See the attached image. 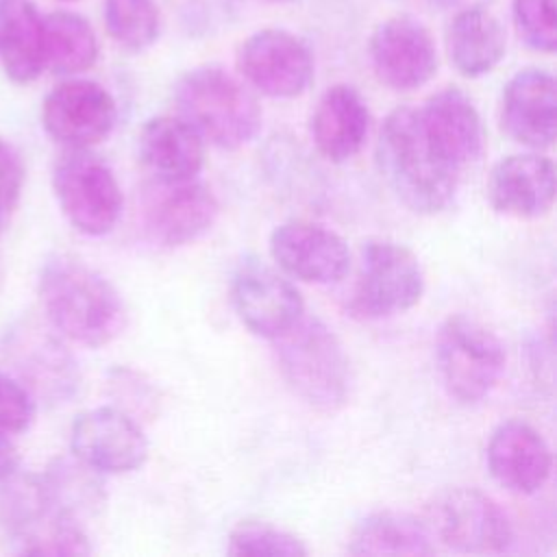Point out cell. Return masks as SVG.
Segmentation results:
<instances>
[{"instance_id": "cell-1", "label": "cell", "mask_w": 557, "mask_h": 557, "mask_svg": "<svg viewBox=\"0 0 557 557\" xmlns=\"http://www.w3.org/2000/svg\"><path fill=\"white\" fill-rule=\"evenodd\" d=\"M48 324L63 337L100 348L113 342L126 322L117 289L91 265L70 255H52L37 278Z\"/></svg>"}, {"instance_id": "cell-2", "label": "cell", "mask_w": 557, "mask_h": 557, "mask_svg": "<svg viewBox=\"0 0 557 557\" xmlns=\"http://www.w3.org/2000/svg\"><path fill=\"white\" fill-rule=\"evenodd\" d=\"M376 161L394 196L413 213L444 211L457 189V170L426 139L418 109H394L379 133Z\"/></svg>"}, {"instance_id": "cell-3", "label": "cell", "mask_w": 557, "mask_h": 557, "mask_svg": "<svg viewBox=\"0 0 557 557\" xmlns=\"http://www.w3.org/2000/svg\"><path fill=\"white\" fill-rule=\"evenodd\" d=\"M178 113L198 135L222 150H237L252 141L261 128L257 98L218 65L185 72L174 89Z\"/></svg>"}, {"instance_id": "cell-4", "label": "cell", "mask_w": 557, "mask_h": 557, "mask_svg": "<svg viewBox=\"0 0 557 557\" xmlns=\"http://www.w3.org/2000/svg\"><path fill=\"white\" fill-rule=\"evenodd\" d=\"M276 342V363L309 407L333 413L350 394V361L339 337L320 318H300Z\"/></svg>"}, {"instance_id": "cell-5", "label": "cell", "mask_w": 557, "mask_h": 557, "mask_svg": "<svg viewBox=\"0 0 557 557\" xmlns=\"http://www.w3.org/2000/svg\"><path fill=\"white\" fill-rule=\"evenodd\" d=\"M52 194L65 220L89 237L111 233L122 215L120 183L89 148H65L54 161Z\"/></svg>"}, {"instance_id": "cell-6", "label": "cell", "mask_w": 557, "mask_h": 557, "mask_svg": "<svg viewBox=\"0 0 557 557\" xmlns=\"http://www.w3.org/2000/svg\"><path fill=\"white\" fill-rule=\"evenodd\" d=\"M435 359L446 392L459 403H479L505 370L500 339L468 315H450L437 331Z\"/></svg>"}, {"instance_id": "cell-7", "label": "cell", "mask_w": 557, "mask_h": 557, "mask_svg": "<svg viewBox=\"0 0 557 557\" xmlns=\"http://www.w3.org/2000/svg\"><path fill=\"white\" fill-rule=\"evenodd\" d=\"M0 350L11 374L26 385L37 403L63 405L76 394L81 385L76 359L52 326L28 318L17 320L4 331Z\"/></svg>"}, {"instance_id": "cell-8", "label": "cell", "mask_w": 557, "mask_h": 557, "mask_svg": "<svg viewBox=\"0 0 557 557\" xmlns=\"http://www.w3.org/2000/svg\"><path fill=\"white\" fill-rule=\"evenodd\" d=\"M424 272L418 257L403 244L374 239L361 250L359 278L350 298L357 318L376 320L403 313L420 302Z\"/></svg>"}, {"instance_id": "cell-9", "label": "cell", "mask_w": 557, "mask_h": 557, "mask_svg": "<svg viewBox=\"0 0 557 557\" xmlns=\"http://www.w3.org/2000/svg\"><path fill=\"white\" fill-rule=\"evenodd\" d=\"M426 529L459 553H503L513 542L507 513L487 494L474 487H450L426 509Z\"/></svg>"}, {"instance_id": "cell-10", "label": "cell", "mask_w": 557, "mask_h": 557, "mask_svg": "<svg viewBox=\"0 0 557 557\" xmlns=\"http://www.w3.org/2000/svg\"><path fill=\"white\" fill-rule=\"evenodd\" d=\"M117 120L113 96L96 81L67 78L41 102V126L63 148H91L109 137Z\"/></svg>"}, {"instance_id": "cell-11", "label": "cell", "mask_w": 557, "mask_h": 557, "mask_svg": "<svg viewBox=\"0 0 557 557\" xmlns=\"http://www.w3.org/2000/svg\"><path fill=\"white\" fill-rule=\"evenodd\" d=\"M242 76L270 98H296L313 81V54L289 30L261 28L242 41L237 50Z\"/></svg>"}, {"instance_id": "cell-12", "label": "cell", "mask_w": 557, "mask_h": 557, "mask_svg": "<svg viewBox=\"0 0 557 557\" xmlns=\"http://www.w3.org/2000/svg\"><path fill=\"white\" fill-rule=\"evenodd\" d=\"M76 459L104 474H124L144 466L148 440L141 426L117 407H94L78 413L70 429Z\"/></svg>"}, {"instance_id": "cell-13", "label": "cell", "mask_w": 557, "mask_h": 557, "mask_svg": "<svg viewBox=\"0 0 557 557\" xmlns=\"http://www.w3.org/2000/svg\"><path fill=\"white\" fill-rule=\"evenodd\" d=\"M233 307L242 324L265 339L287 333L305 313L298 289L259 259H244L231 281Z\"/></svg>"}, {"instance_id": "cell-14", "label": "cell", "mask_w": 557, "mask_h": 557, "mask_svg": "<svg viewBox=\"0 0 557 557\" xmlns=\"http://www.w3.org/2000/svg\"><path fill=\"white\" fill-rule=\"evenodd\" d=\"M368 54L379 81L396 91H413L437 72L435 41L411 15L383 20L370 35Z\"/></svg>"}, {"instance_id": "cell-15", "label": "cell", "mask_w": 557, "mask_h": 557, "mask_svg": "<svg viewBox=\"0 0 557 557\" xmlns=\"http://www.w3.org/2000/svg\"><path fill=\"white\" fill-rule=\"evenodd\" d=\"M274 263L302 283H335L350 268L346 242L331 228L305 220L278 224L270 235Z\"/></svg>"}, {"instance_id": "cell-16", "label": "cell", "mask_w": 557, "mask_h": 557, "mask_svg": "<svg viewBox=\"0 0 557 557\" xmlns=\"http://www.w3.org/2000/svg\"><path fill=\"white\" fill-rule=\"evenodd\" d=\"M220 205L213 191L198 181L159 183V189L148 198L144 224L148 237L163 248L185 246L205 235Z\"/></svg>"}, {"instance_id": "cell-17", "label": "cell", "mask_w": 557, "mask_h": 557, "mask_svg": "<svg viewBox=\"0 0 557 557\" xmlns=\"http://www.w3.org/2000/svg\"><path fill=\"white\" fill-rule=\"evenodd\" d=\"M500 122L505 133L527 148H548L557 128V85L550 72L520 70L503 89Z\"/></svg>"}, {"instance_id": "cell-18", "label": "cell", "mask_w": 557, "mask_h": 557, "mask_svg": "<svg viewBox=\"0 0 557 557\" xmlns=\"http://www.w3.org/2000/svg\"><path fill=\"white\" fill-rule=\"evenodd\" d=\"M487 470L496 483L516 494H535L550 476L546 440L522 420L500 422L487 442Z\"/></svg>"}, {"instance_id": "cell-19", "label": "cell", "mask_w": 557, "mask_h": 557, "mask_svg": "<svg viewBox=\"0 0 557 557\" xmlns=\"http://www.w3.org/2000/svg\"><path fill=\"white\" fill-rule=\"evenodd\" d=\"M422 131L440 157L457 172L483 150V124L474 102L457 87L433 94L418 109Z\"/></svg>"}, {"instance_id": "cell-20", "label": "cell", "mask_w": 557, "mask_h": 557, "mask_svg": "<svg viewBox=\"0 0 557 557\" xmlns=\"http://www.w3.org/2000/svg\"><path fill=\"white\" fill-rule=\"evenodd\" d=\"M487 198L498 213L540 218L555 200V165L537 152L500 159L487 178Z\"/></svg>"}, {"instance_id": "cell-21", "label": "cell", "mask_w": 557, "mask_h": 557, "mask_svg": "<svg viewBox=\"0 0 557 557\" xmlns=\"http://www.w3.org/2000/svg\"><path fill=\"white\" fill-rule=\"evenodd\" d=\"M137 152L157 183H183L202 170L205 139L181 115H159L141 126Z\"/></svg>"}, {"instance_id": "cell-22", "label": "cell", "mask_w": 557, "mask_h": 557, "mask_svg": "<svg viewBox=\"0 0 557 557\" xmlns=\"http://www.w3.org/2000/svg\"><path fill=\"white\" fill-rule=\"evenodd\" d=\"M370 111L361 94L350 85L329 87L311 115V137L322 157L333 163L352 159L366 144Z\"/></svg>"}, {"instance_id": "cell-23", "label": "cell", "mask_w": 557, "mask_h": 557, "mask_svg": "<svg viewBox=\"0 0 557 557\" xmlns=\"http://www.w3.org/2000/svg\"><path fill=\"white\" fill-rule=\"evenodd\" d=\"M444 44L455 70L476 78L500 63L507 50V35L487 4H472L455 11L446 26Z\"/></svg>"}, {"instance_id": "cell-24", "label": "cell", "mask_w": 557, "mask_h": 557, "mask_svg": "<svg viewBox=\"0 0 557 557\" xmlns=\"http://www.w3.org/2000/svg\"><path fill=\"white\" fill-rule=\"evenodd\" d=\"M0 67L15 85H28L46 70L44 15L30 0H0Z\"/></svg>"}, {"instance_id": "cell-25", "label": "cell", "mask_w": 557, "mask_h": 557, "mask_svg": "<svg viewBox=\"0 0 557 557\" xmlns=\"http://www.w3.org/2000/svg\"><path fill=\"white\" fill-rule=\"evenodd\" d=\"M98 474L100 472H96L74 455L52 459L41 474L52 511L78 524L96 516L107 500Z\"/></svg>"}, {"instance_id": "cell-26", "label": "cell", "mask_w": 557, "mask_h": 557, "mask_svg": "<svg viewBox=\"0 0 557 557\" xmlns=\"http://www.w3.org/2000/svg\"><path fill=\"white\" fill-rule=\"evenodd\" d=\"M424 522L409 513L376 511L352 531V555H433L435 546Z\"/></svg>"}, {"instance_id": "cell-27", "label": "cell", "mask_w": 557, "mask_h": 557, "mask_svg": "<svg viewBox=\"0 0 557 557\" xmlns=\"http://www.w3.org/2000/svg\"><path fill=\"white\" fill-rule=\"evenodd\" d=\"M46 70L57 76H74L98 59V37L91 24L74 11H54L44 17Z\"/></svg>"}, {"instance_id": "cell-28", "label": "cell", "mask_w": 557, "mask_h": 557, "mask_svg": "<svg viewBox=\"0 0 557 557\" xmlns=\"http://www.w3.org/2000/svg\"><path fill=\"white\" fill-rule=\"evenodd\" d=\"M52 513L57 511H52L48 503L41 474L15 470L11 476L0 481V531L9 542V548Z\"/></svg>"}, {"instance_id": "cell-29", "label": "cell", "mask_w": 557, "mask_h": 557, "mask_svg": "<svg viewBox=\"0 0 557 557\" xmlns=\"http://www.w3.org/2000/svg\"><path fill=\"white\" fill-rule=\"evenodd\" d=\"M102 17L109 37L131 52H141L159 39L161 15L154 0H104Z\"/></svg>"}, {"instance_id": "cell-30", "label": "cell", "mask_w": 557, "mask_h": 557, "mask_svg": "<svg viewBox=\"0 0 557 557\" xmlns=\"http://www.w3.org/2000/svg\"><path fill=\"white\" fill-rule=\"evenodd\" d=\"M231 555H274V557H305L309 550L300 537L268 522H239L228 535Z\"/></svg>"}, {"instance_id": "cell-31", "label": "cell", "mask_w": 557, "mask_h": 557, "mask_svg": "<svg viewBox=\"0 0 557 557\" xmlns=\"http://www.w3.org/2000/svg\"><path fill=\"white\" fill-rule=\"evenodd\" d=\"M511 15L518 37L535 52H555L557 15L555 0H513Z\"/></svg>"}, {"instance_id": "cell-32", "label": "cell", "mask_w": 557, "mask_h": 557, "mask_svg": "<svg viewBox=\"0 0 557 557\" xmlns=\"http://www.w3.org/2000/svg\"><path fill=\"white\" fill-rule=\"evenodd\" d=\"M37 416V400L11 372L0 368V431L26 433Z\"/></svg>"}, {"instance_id": "cell-33", "label": "cell", "mask_w": 557, "mask_h": 557, "mask_svg": "<svg viewBox=\"0 0 557 557\" xmlns=\"http://www.w3.org/2000/svg\"><path fill=\"white\" fill-rule=\"evenodd\" d=\"M26 181V168L17 148L0 137V235L13 220Z\"/></svg>"}, {"instance_id": "cell-34", "label": "cell", "mask_w": 557, "mask_h": 557, "mask_svg": "<svg viewBox=\"0 0 557 557\" xmlns=\"http://www.w3.org/2000/svg\"><path fill=\"white\" fill-rule=\"evenodd\" d=\"M13 437L15 435L0 431V481L11 476L20 468V450Z\"/></svg>"}, {"instance_id": "cell-35", "label": "cell", "mask_w": 557, "mask_h": 557, "mask_svg": "<svg viewBox=\"0 0 557 557\" xmlns=\"http://www.w3.org/2000/svg\"><path fill=\"white\" fill-rule=\"evenodd\" d=\"M426 2L429 7L433 9H440V11H459V9H466V7H472V4H487L490 0H422Z\"/></svg>"}, {"instance_id": "cell-36", "label": "cell", "mask_w": 557, "mask_h": 557, "mask_svg": "<svg viewBox=\"0 0 557 557\" xmlns=\"http://www.w3.org/2000/svg\"><path fill=\"white\" fill-rule=\"evenodd\" d=\"M2 278H4V270H2V261H0V287H2Z\"/></svg>"}, {"instance_id": "cell-37", "label": "cell", "mask_w": 557, "mask_h": 557, "mask_svg": "<svg viewBox=\"0 0 557 557\" xmlns=\"http://www.w3.org/2000/svg\"><path fill=\"white\" fill-rule=\"evenodd\" d=\"M263 2H294V0H263Z\"/></svg>"}, {"instance_id": "cell-38", "label": "cell", "mask_w": 557, "mask_h": 557, "mask_svg": "<svg viewBox=\"0 0 557 557\" xmlns=\"http://www.w3.org/2000/svg\"><path fill=\"white\" fill-rule=\"evenodd\" d=\"M63 2H74V0H63Z\"/></svg>"}]
</instances>
